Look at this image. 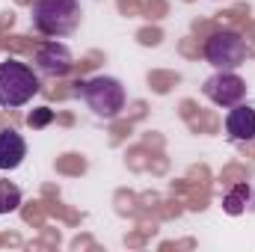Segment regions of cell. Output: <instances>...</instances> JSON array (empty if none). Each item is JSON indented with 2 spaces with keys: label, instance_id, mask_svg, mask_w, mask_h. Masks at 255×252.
Listing matches in <instances>:
<instances>
[{
  "label": "cell",
  "instance_id": "cell-1",
  "mask_svg": "<svg viewBox=\"0 0 255 252\" xmlns=\"http://www.w3.org/2000/svg\"><path fill=\"white\" fill-rule=\"evenodd\" d=\"M33 30L48 39L71 36L80 27V0H33Z\"/></svg>",
  "mask_w": 255,
  "mask_h": 252
},
{
  "label": "cell",
  "instance_id": "cell-2",
  "mask_svg": "<svg viewBox=\"0 0 255 252\" xmlns=\"http://www.w3.org/2000/svg\"><path fill=\"white\" fill-rule=\"evenodd\" d=\"M42 83L39 74L33 71V65L21 63V60H3L0 63V107L3 110H15L33 101V95H39Z\"/></svg>",
  "mask_w": 255,
  "mask_h": 252
},
{
  "label": "cell",
  "instance_id": "cell-3",
  "mask_svg": "<svg viewBox=\"0 0 255 252\" xmlns=\"http://www.w3.org/2000/svg\"><path fill=\"white\" fill-rule=\"evenodd\" d=\"M77 86H80V95H83L86 107L98 119H116L125 110V86H122V80L98 74V77H89V80H83Z\"/></svg>",
  "mask_w": 255,
  "mask_h": 252
},
{
  "label": "cell",
  "instance_id": "cell-4",
  "mask_svg": "<svg viewBox=\"0 0 255 252\" xmlns=\"http://www.w3.org/2000/svg\"><path fill=\"white\" fill-rule=\"evenodd\" d=\"M205 60L217 71H235L247 63V39L235 30H220L205 42Z\"/></svg>",
  "mask_w": 255,
  "mask_h": 252
},
{
  "label": "cell",
  "instance_id": "cell-5",
  "mask_svg": "<svg viewBox=\"0 0 255 252\" xmlns=\"http://www.w3.org/2000/svg\"><path fill=\"white\" fill-rule=\"evenodd\" d=\"M202 92H205V98H211L217 107L229 110V107H235V104H241V101L247 98V80L238 77L235 71H217V74H211V77L205 80Z\"/></svg>",
  "mask_w": 255,
  "mask_h": 252
},
{
  "label": "cell",
  "instance_id": "cell-6",
  "mask_svg": "<svg viewBox=\"0 0 255 252\" xmlns=\"http://www.w3.org/2000/svg\"><path fill=\"white\" fill-rule=\"evenodd\" d=\"M36 68H39V74H45V77H65L71 68H74V57H71V51L65 48L63 42H45L39 51H36Z\"/></svg>",
  "mask_w": 255,
  "mask_h": 252
},
{
  "label": "cell",
  "instance_id": "cell-7",
  "mask_svg": "<svg viewBox=\"0 0 255 252\" xmlns=\"http://www.w3.org/2000/svg\"><path fill=\"white\" fill-rule=\"evenodd\" d=\"M24 157H27L24 136L18 130H12V127H3L0 130V169L12 172V169H18L24 163Z\"/></svg>",
  "mask_w": 255,
  "mask_h": 252
},
{
  "label": "cell",
  "instance_id": "cell-8",
  "mask_svg": "<svg viewBox=\"0 0 255 252\" xmlns=\"http://www.w3.org/2000/svg\"><path fill=\"white\" fill-rule=\"evenodd\" d=\"M226 130H229V136L232 139H238V142H250L255 139V110L250 104H235V107H229V116H226Z\"/></svg>",
  "mask_w": 255,
  "mask_h": 252
},
{
  "label": "cell",
  "instance_id": "cell-9",
  "mask_svg": "<svg viewBox=\"0 0 255 252\" xmlns=\"http://www.w3.org/2000/svg\"><path fill=\"white\" fill-rule=\"evenodd\" d=\"M247 202H250V187H247V184H238L235 190H229V193H226V199H223V208H226V214L238 217V214H244Z\"/></svg>",
  "mask_w": 255,
  "mask_h": 252
},
{
  "label": "cell",
  "instance_id": "cell-10",
  "mask_svg": "<svg viewBox=\"0 0 255 252\" xmlns=\"http://www.w3.org/2000/svg\"><path fill=\"white\" fill-rule=\"evenodd\" d=\"M21 205V190L12 181H0V214H12Z\"/></svg>",
  "mask_w": 255,
  "mask_h": 252
},
{
  "label": "cell",
  "instance_id": "cell-11",
  "mask_svg": "<svg viewBox=\"0 0 255 252\" xmlns=\"http://www.w3.org/2000/svg\"><path fill=\"white\" fill-rule=\"evenodd\" d=\"M51 119H54V110H51V107H39V110H33V113L27 116V125L30 127H45Z\"/></svg>",
  "mask_w": 255,
  "mask_h": 252
}]
</instances>
